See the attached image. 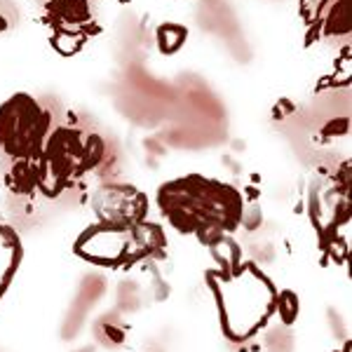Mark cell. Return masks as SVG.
<instances>
[{"mask_svg":"<svg viewBox=\"0 0 352 352\" xmlns=\"http://www.w3.org/2000/svg\"><path fill=\"white\" fill-rule=\"evenodd\" d=\"M56 113L28 92L0 104V176L14 195H38V164Z\"/></svg>","mask_w":352,"mask_h":352,"instance_id":"1","label":"cell"},{"mask_svg":"<svg viewBox=\"0 0 352 352\" xmlns=\"http://www.w3.org/2000/svg\"><path fill=\"white\" fill-rule=\"evenodd\" d=\"M155 202L169 226L184 235H197L202 240L235 230L242 219L240 192L223 181L200 174L162 184Z\"/></svg>","mask_w":352,"mask_h":352,"instance_id":"2","label":"cell"},{"mask_svg":"<svg viewBox=\"0 0 352 352\" xmlns=\"http://www.w3.org/2000/svg\"><path fill=\"white\" fill-rule=\"evenodd\" d=\"M104 157L106 141L92 124L76 116H56L38 164V195L54 200L73 190L104 162Z\"/></svg>","mask_w":352,"mask_h":352,"instance_id":"3","label":"cell"},{"mask_svg":"<svg viewBox=\"0 0 352 352\" xmlns=\"http://www.w3.org/2000/svg\"><path fill=\"white\" fill-rule=\"evenodd\" d=\"M160 228L146 221H101L78 242V254L99 265H122L153 252Z\"/></svg>","mask_w":352,"mask_h":352,"instance_id":"4","label":"cell"},{"mask_svg":"<svg viewBox=\"0 0 352 352\" xmlns=\"http://www.w3.org/2000/svg\"><path fill=\"white\" fill-rule=\"evenodd\" d=\"M38 3H41L45 26L56 33L54 47L61 50L66 41H71L73 47H78L92 33L94 10L89 0H38Z\"/></svg>","mask_w":352,"mask_h":352,"instance_id":"5","label":"cell"},{"mask_svg":"<svg viewBox=\"0 0 352 352\" xmlns=\"http://www.w3.org/2000/svg\"><path fill=\"white\" fill-rule=\"evenodd\" d=\"M21 263V242L19 235L10 226L0 223V298L5 296L14 272Z\"/></svg>","mask_w":352,"mask_h":352,"instance_id":"6","label":"cell"}]
</instances>
